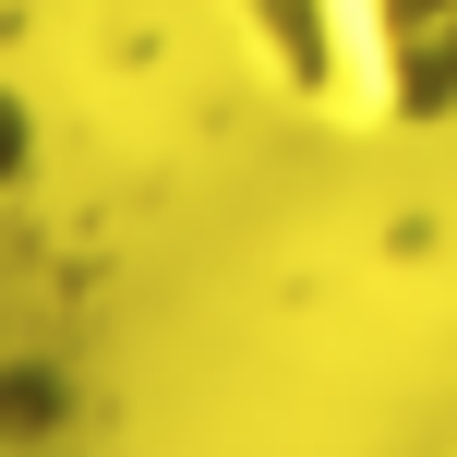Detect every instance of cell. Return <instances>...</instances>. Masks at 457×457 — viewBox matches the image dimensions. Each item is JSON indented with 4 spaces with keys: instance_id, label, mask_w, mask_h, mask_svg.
Returning a JSON list of instances; mask_svg holds the SVG:
<instances>
[{
    "instance_id": "1",
    "label": "cell",
    "mask_w": 457,
    "mask_h": 457,
    "mask_svg": "<svg viewBox=\"0 0 457 457\" xmlns=\"http://www.w3.org/2000/svg\"><path fill=\"white\" fill-rule=\"evenodd\" d=\"M277 96L337 133H445L457 120V0H228Z\"/></svg>"
}]
</instances>
